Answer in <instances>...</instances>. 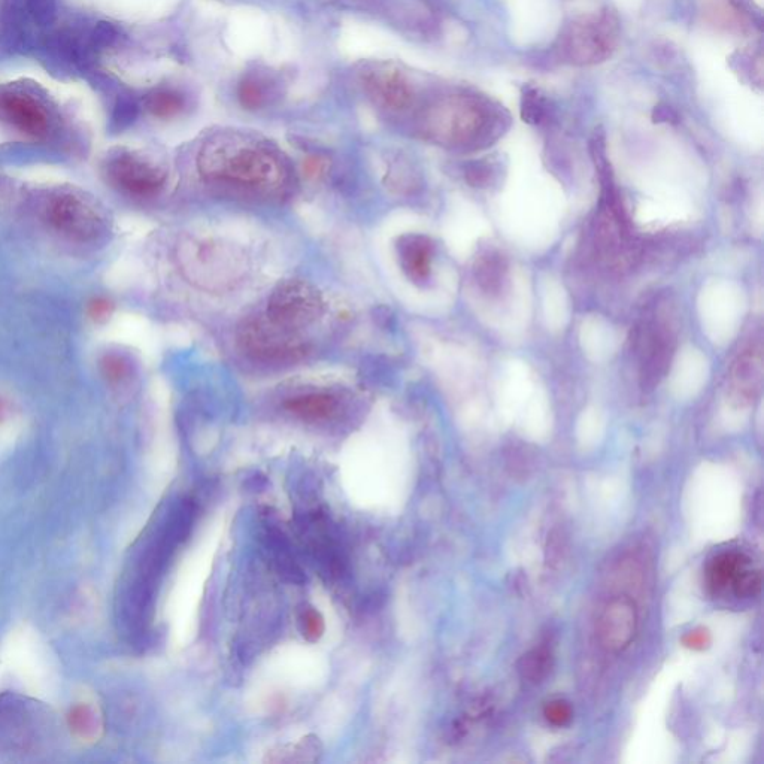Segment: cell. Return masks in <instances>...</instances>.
I'll return each mask as SVG.
<instances>
[{
	"mask_svg": "<svg viewBox=\"0 0 764 764\" xmlns=\"http://www.w3.org/2000/svg\"><path fill=\"white\" fill-rule=\"evenodd\" d=\"M200 174L218 183L244 187L275 186L283 169L272 151L238 138H215L197 159Z\"/></svg>",
	"mask_w": 764,
	"mask_h": 764,
	"instance_id": "obj_1",
	"label": "cell"
},
{
	"mask_svg": "<svg viewBox=\"0 0 764 764\" xmlns=\"http://www.w3.org/2000/svg\"><path fill=\"white\" fill-rule=\"evenodd\" d=\"M423 127L429 138L441 144L472 145L493 135L496 117L474 97L453 96L426 112Z\"/></svg>",
	"mask_w": 764,
	"mask_h": 764,
	"instance_id": "obj_2",
	"label": "cell"
},
{
	"mask_svg": "<svg viewBox=\"0 0 764 764\" xmlns=\"http://www.w3.org/2000/svg\"><path fill=\"white\" fill-rule=\"evenodd\" d=\"M618 35V21L612 12L587 15L565 27L560 33L557 51L572 65H596L614 54Z\"/></svg>",
	"mask_w": 764,
	"mask_h": 764,
	"instance_id": "obj_3",
	"label": "cell"
},
{
	"mask_svg": "<svg viewBox=\"0 0 764 764\" xmlns=\"http://www.w3.org/2000/svg\"><path fill=\"white\" fill-rule=\"evenodd\" d=\"M239 342L248 356L265 363L299 362L308 353L294 332L269 320H248L239 330Z\"/></svg>",
	"mask_w": 764,
	"mask_h": 764,
	"instance_id": "obj_4",
	"label": "cell"
},
{
	"mask_svg": "<svg viewBox=\"0 0 764 764\" xmlns=\"http://www.w3.org/2000/svg\"><path fill=\"white\" fill-rule=\"evenodd\" d=\"M323 311L320 294L308 283L284 281L275 288L266 309V318L281 329L296 332L314 323Z\"/></svg>",
	"mask_w": 764,
	"mask_h": 764,
	"instance_id": "obj_5",
	"label": "cell"
},
{
	"mask_svg": "<svg viewBox=\"0 0 764 764\" xmlns=\"http://www.w3.org/2000/svg\"><path fill=\"white\" fill-rule=\"evenodd\" d=\"M51 226L77 241H92L102 233L103 218L90 200L80 194L60 193L47 205Z\"/></svg>",
	"mask_w": 764,
	"mask_h": 764,
	"instance_id": "obj_6",
	"label": "cell"
},
{
	"mask_svg": "<svg viewBox=\"0 0 764 764\" xmlns=\"http://www.w3.org/2000/svg\"><path fill=\"white\" fill-rule=\"evenodd\" d=\"M639 348L642 387L653 390L668 372L675 350V336L669 324L659 320L647 321L639 332Z\"/></svg>",
	"mask_w": 764,
	"mask_h": 764,
	"instance_id": "obj_7",
	"label": "cell"
},
{
	"mask_svg": "<svg viewBox=\"0 0 764 764\" xmlns=\"http://www.w3.org/2000/svg\"><path fill=\"white\" fill-rule=\"evenodd\" d=\"M106 175L115 187L138 197L154 196L163 189L166 181L162 169L133 154H121L112 159Z\"/></svg>",
	"mask_w": 764,
	"mask_h": 764,
	"instance_id": "obj_8",
	"label": "cell"
},
{
	"mask_svg": "<svg viewBox=\"0 0 764 764\" xmlns=\"http://www.w3.org/2000/svg\"><path fill=\"white\" fill-rule=\"evenodd\" d=\"M638 632V609L629 597H615L603 609L597 623L600 644L611 653L629 648Z\"/></svg>",
	"mask_w": 764,
	"mask_h": 764,
	"instance_id": "obj_9",
	"label": "cell"
},
{
	"mask_svg": "<svg viewBox=\"0 0 764 764\" xmlns=\"http://www.w3.org/2000/svg\"><path fill=\"white\" fill-rule=\"evenodd\" d=\"M363 86L368 95L385 108H408L414 99V90L405 75L393 66H375L363 74Z\"/></svg>",
	"mask_w": 764,
	"mask_h": 764,
	"instance_id": "obj_10",
	"label": "cell"
},
{
	"mask_svg": "<svg viewBox=\"0 0 764 764\" xmlns=\"http://www.w3.org/2000/svg\"><path fill=\"white\" fill-rule=\"evenodd\" d=\"M396 251L400 268L406 277L417 286H424L432 274V260L435 254L432 239L420 233H408L397 239Z\"/></svg>",
	"mask_w": 764,
	"mask_h": 764,
	"instance_id": "obj_11",
	"label": "cell"
},
{
	"mask_svg": "<svg viewBox=\"0 0 764 764\" xmlns=\"http://www.w3.org/2000/svg\"><path fill=\"white\" fill-rule=\"evenodd\" d=\"M762 353L756 348H748L733 362L729 375V391L733 402L750 405L762 387Z\"/></svg>",
	"mask_w": 764,
	"mask_h": 764,
	"instance_id": "obj_12",
	"label": "cell"
},
{
	"mask_svg": "<svg viewBox=\"0 0 764 764\" xmlns=\"http://www.w3.org/2000/svg\"><path fill=\"white\" fill-rule=\"evenodd\" d=\"M508 259L496 248H487L475 260L474 275L478 287L488 296H500L508 281Z\"/></svg>",
	"mask_w": 764,
	"mask_h": 764,
	"instance_id": "obj_13",
	"label": "cell"
},
{
	"mask_svg": "<svg viewBox=\"0 0 764 764\" xmlns=\"http://www.w3.org/2000/svg\"><path fill=\"white\" fill-rule=\"evenodd\" d=\"M0 111L9 123L14 124L23 132L30 133V135H39L47 127V118H45L44 112L32 99H27V97L20 95L2 97Z\"/></svg>",
	"mask_w": 764,
	"mask_h": 764,
	"instance_id": "obj_14",
	"label": "cell"
},
{
	"mask_svg": "<svg viewBox=\"0 0 764 764\" xmlns=\"http://www.w3.org/2000/svg\"><path fill=\"white\" fill-rule=\"evenodd\" d=\"M750 569V560L739 553H723L714 557L706 569V582L715 594L727 588L735 590L741 576Z\"/></svg>",
	"mask_w": 764,
	"mask_h": 764,
	"instance_id": "obj_15",
	"label": "cell"
},
{
	"mask_svg": "<svg viewBox=\"0 0 764 764\" xmlns=\"http://www.w3.org/2000/svg\"><path fill=\"white\" fill-rule=\"evenodd\" d=\"M286 409L290 414L296 415L300 420L326 421L332 418L338 411V399L326 391H312V393L300 394L291 397L286 402Z\"/></svg>",
	"mask_w": 764,
	"mask_h": 764,
	"instance_id": "obj_16",
	"label": "cell"
},
{
	"mask_svg": "<svg viewBox=\"0 0 764 764\" xmlns=\"http://www.w3.org/2000/svg\"><path fill=\"white\" fill-rule=\"evenodd\" d=\"M229 260H232V256H227L214 245H199L196 253H191V262H197V268L193 271H196L197 278L202 280H206V275L211 269L209 280L220 277L221 281H226V274L230 272Z\"/></svg>",
	"mask_w": 764,
	"mask_h": 764,
	"instance_id": "obj_17",
	"label": "cell"
},
{
	"mask_svg": "<svg viewBox=\"0 0 764 764\" xmlns=\"http://www.w3.org/2000/svg\"><path fill=\"white\" fill-rule=\"evenodd\" d=\"M551 670V653L545 648H536L524 656L521 672L530 682H541Z\"/></svg>",
	"mask_w": 764,
	"mask_h": 764,
	"instance_id": "obj_18",
	"label": "cell"
},
{
	"mask_svg": "<svg viewBox=\"0 0 764 764\" xmlns=\"http://www.w3.org/2000/svg\"><path fill=\"white\" fill-rule=\"evenodd\" d=\"M148 111L159 118H172L184 108L183 97L172 92H159L151 95L147 102Z\"/></svg>",
	"mask_w": 764,
	"mask_h": 764,
	"instance_id": "obj_19",
	"label": "cell"
},
{
	"mask_svg": "<svg viewBox=\"0 0 764 764\" xmlns=\"http://www.w3.org/2000/svg\"><path fill=\"white\" fill-rule=\"evenodd\" d=\"M547 115V99L539 90L527 87L521 99V117L526 123L539 124Z\"/></svg>",
	"mask_w": 764,
	"mask_h": 764,
	"instance_id": "obj_20",
	"label": "cell"
},
{
	"mask_svg": "<svg viewBox=\"0 0 764 764\" xmlns=\"http://www.w3.org/2000/svg\"><path fill=\"white\" fill-rule=\"evenodd\" d=\"M239 102L244 108L259 109L266 103V87L257 77H248L239 84Z\"/></svg>",
	"mask_w": 764,
	"mask_h": 764,
	"instance_id": "obj_21",
	"label": "cell"
},
{
	"mask_svg": "<svg viewBox=\"0 0 764 764\" xmlns=\"http://www.w3.org/2000/svg\"><path fill=\"white\" fill-rule=\"evenodd\" d=\"M69 726L81 738H93L97 730V718L92 708L86 705L77 706L69 715Z\"/></svg>",
	"mask_w": 764,
	"mask_h": 764,
	"instance_id": "obj_22",
	"label": "cell"
},
{
	"mask_svg": "<svg viewBox=\"0 0 764 764\" xmlns=\"http://www.w3.org/2000/svg\"><path fill=\"white\" fill-rule=\"evenodd\" d=\"M496 166L491 163H472L466 168V181L474 187H490L497 178Z\"/></svg>",
	"mask_w": 764,
	"mask_h": 764,
	"instance_id": "obj_23",
	"label": "cell"
},
{
	"mask_svg": "<svg viewBox=\"0 0 764 764\" xmlns=\"http://www.w3.org/2000/svg\"><path fill=\"white\" fill-rule=\"evenodd\" d=\"M100 366H102L103 375L111 382L123 381L129 375V365L126 360L115 354L103 357Z\"/></svg>",
	"mask_w": 764,
	"mask_h": 764,
	"instance_id": "obj_24",
	"label": "cell"
},
{
	"mask_svg": "<svg viewBox=\"0 0 764 764\" xmlns=\"http://www.w3.org/2000/svg\"><path fill=\"white\" fill-rule=\"evenodd\" d=\"M545 718L556 727H563L572 720V708L565 700H554L545 706Z\"/></svg>",
	"mask_w": 764,
	"mask_h": 764,
	"instance_id": "obj_25",
	"label": "cell"
},
{
	"mask_svg": "<svg viewBox=\"0 0 764 764\" xmlns=\"http://www.w3.org/2000/svg\"><path fill=\"white\" fill-rule=\"evenodd\" d=\"M303 632L309 641H317L324 632V621L314 609H309L303 615Z\"/></svg>",
	"mask_w": 764,
	"mask_h": 764,
	"instance_id": "obj_26",
	"label": "cell"
},
{
	"mask_svg": "<svg viewBox=\"0 0 764 764\" xmlns=\"http://www.w3.org/2000/svg\"><path fill=\"white\" fill-rule=\"evenodd\" d=\"M711 642V633L705 629L691 630V632L687 633V635L684 636V639H682V644L694 651L705 650V648H708L709 645H711Z\"/></svg>",
	"mask_w": 764,
	"mask_h": 764,
	"instance_id": "obj_27",
	"label": "cell"
},
{
	"mask_svg": "<svg viewBox=\"0 0 764 764\" xmlns=\"http://www.w3.org/2000/svg\"><path fill=\"white\" fill-rule=\"evenodd\" d=\"M112 311H114V305L111 300L105 299V297H97L89 303V317L96 323H102V321L108 320L111 317Z\"/></svg>",
	"mask_w": 764,
	"mask_h": 764,
	"instance_id": "obj_28",
	"label": "cell"
},
{
	"mask_svg": "<svg viewBox=\"0 0 764 764\" xmlns=\"http://www.w3.org/2000/svg\"><path fill=\"white\" fill-rule=\"evenodd\" d=\"M326 169V160L321 157H309L305 163H303V171L309 178H317L323 174Z\"/></svg>",
	"mask_w": 764,
	"mask_h": 764,
	"instance_id": "obj_29",
	"label": "cell"
},
{
	"mask_svg": "<svg viewBox=\"0 0 764 764\" xmlns=\"http://www.w3.org/2000/svg\"><path fill=\"white\" fill-rule=\"evenodd\" d=\"M653 118L657 123H675L678 120V114L668 105H659L654 109Z\"/></svg>",
	"mask_w": 764,
	"mask_h": 764,
	"instance_id": "obj_30",
	"label": "cell"
},
{
	"mask_svg": "<svg viewBox=\"0 0 764 764\" xmlns=\"http://www.w3.org/2000/svg\"><path fill=\"white\" fill-rule=\"evenodd\" d=\"M6 406L5 402H3L2 399H0V421H2L3 415H5Z\"/></svg>",
	"mask_w": 764,
	"mask_h": 764,
	"instance_id": "obj_31",
	"label": "cell"
}]
</instances>
